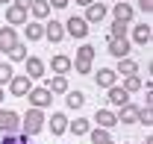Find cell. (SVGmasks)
<instances>
[{"instance_id": "6da1fadb", "label": "cell", "mask_w": 153, "mask_h": 144, "mask_svg": "<svg viewBox=\"0 0 153 144\" xmlns=\"http://www.w3.org/2000/svg\"><path fill=\"white\" fill-rule=\"evenodd\" d=\"M44 121H47V118H44V112L30 106V109H27V115H24V121H21V129H24V135H27V138L38 135V132L44 129Z\"/></svg>"}, {"instance_id": "7a4b0ae2", "label": "cell", "mask_w": 153, "mask_h": 144, "mask_svg": "<svg viewBox=\"0 0 153 144\" xmlns=\"http://www.w3.org/2000/svg\"><path fill=\"white\" fill-rule=\"evenodd\" d=\"M27 100H30V106H33V109H41V112H44L47 106H53V94L44 88V85H38V88H30Z\"/></svg>"}, {"instance_id": "3957f363", "label": "cell", "mask_w": 153, "mask_h": 144, "mask_svg": "<svg viewBox=\"0 0 153 144\" xmlns=\"http://www.w3.org/2000/svg\"><path fill=\"white\" fill-rule=\"evenodd\" d=\"M21 126V115L12 109H0V132L3 135H15Z\"/></svg>"}, {"instance_id": "277c9868", "label": "cell", "mask_w": 153, "mask_h": 144, "mask_svg": "<svg viewBox=\"0 0 153 144\" xmlns=\"http://www.w3.org/2000/svg\"><path fill=\"white\" fill-rule=\"evenodd\" d=\"M62 27H65V36H74V38L88 36V24H85V18H79V15H71L68 24H62Z\"/></svg>"}, {"instance_id": "5b68a950", "label": "cell", "mask_w": 153, "mask_h": 144, "mask_svg": "<svg viewBox=\"0 0 153 144\" xmlns=\"http://www.w3.org/2000/svg\"><path fill=\"white\" fill-rule=\"evenodd\" d=\"M30 88H33V85H30V76H27V73H18V76L9 79V91H12L15 97H27Z\"/></svg>"}, {"instance_id": "8992f818", "label": "cell", "mask_w": 153, "mask_h": 144, "mask_svg": "<svg viewBox=\"0 0 153 144\" xmlns=\"http://www.w3.org/2000/svg\"><path fill=\"white\" fill-rule=\"evenodd\" d=\"M94 82H97V88H112V85H118L115 68H100V71L94 73Z\"/></svg>"}, {"instance_id": "52a82bcc", "label": "cell", "mask_w": 153, "mask_h": 144, "mask_svg": "<svg viewBox=\"0 0 153 144\" xmlns=\"http://www.w3.org/2000/svg\"><path fill=\"white\" fill-rule=\"evenodd\" d=\"M6 21H9L12 27H24V24H27V9L9 3V6H6Z\"/></svg>"}, {"instance_id": "ba28073f", "label": "cell", "mask_w": 153, "mask_h": 144, "mask_svg": "<svg viewBox=\"0 0 153 144\" xmlns=\"http://www.w3.org/2000/svg\"><path fill=\"white\" fill-rule=\"evenodd\" d=\"M18 44V33L12 27H0V53H9Z\"/></svg>"}, {"instance_id": "9c48e42d", "label": "cell", "mask_w": 153, "mask_h": 144, "mask_svg": "<svg viewBox=\"0 0 153 144\" xmlns=\"http://www.w3.org/2000/svg\"><path fill=\"white\" fill-rule=\"evenodd\" d=\"M109 53L115 59H130V41L127 38H109Z\"/></svg>"}, {"instance_id": "30bf717a", "label": "cell", "mask_w": 153, "mask_h": 144, "mask_svg": "<svg viewBox=\"0 0 153 144\" xmlns=\"http://www.w3.org/2000/svg\"><path fill=\"white\" fill-rule=\"evenodd\" d=\"M24 65H27V76H30V79H41V76H44V62H41L38 56H27Z\"/></svg>"}, {"instance_id": "8fae6325", "label": "cell", "mask_w": 153, "mask_h": 144, "mask_svg": "<svg viewBox=\"0 0 153 144\" xmlns=\"http://www.w3.org/2000/svg\"><path fill=\"white\" fill-rule=\"evenodd\" d=\"M115 121H118V124H135V121H138V106H133V103L121 106L118 115H115Z\"/></svg>"}, {"instance_id": "7c38bea8", "label": "cell", "mask_w": 153, "mask_h": 144, "mask_svg": "<svg viewBox=\"0 0 153 144\" xmlns=\"http://www.w3.org/2000/svg\"><path fill=\"white\" fill-rule=\"evenodd\" d=\"M103 18H106V6H103V3L85 6V24H88V27H91V24H100Z\"/></svg>"}, {"instance_id": "4fadbf2b", "label": "cell", "mask_w": 153, "mask_h": 144, "mask_svg": "<svg viewBox=\"0 0 153 144\" xmlns=\"http://www.w3.org/2000/svg\"><path fill=\"white\" fill-rule=\"evenodd\" d=\"M24 36H27V41H41L44 38V24L41 21H27L24 24Z\"/></svg>"}, {"instance_id": "5bb4252c", "label": "cell", "mask_w": 153, "mask_h": 144, "mask_svg": "<svg viewBox=\"0 0 153 144\" xmlns=\"http://www.w3.org/2000/svg\"><path fill=\"white\" fill-rule=\"evenodd\" d=\"M44 38H47V41H53V44H59V41L65 38V27H62L59 21H50V24H44Z\"/></svg>"}, {"instance_id": "9a60e30c", "label": "cell", "mask_w": 153, "mask_h": 144, "mask_svg": "<svg viewBox=\"0 0 153 144\" xmlns=\"http://www.w3.org/2000/svg\"><path fill=\"white\" fill-rule=\"evenodd\" d=\"M109 91V97H106V100H109V103H112V106H127V103H130V94H127V91L121 88V85H112V88H106Z\"/></svg>"}, {"instance_id": "2e32d148", "label": "cell", "mask_w": 153, "mask_h": 144, "mask_svg": "<svg viewBox=\"0 0 153 144\" xmlns=\"http://www.w3.org/2000/svg\"><path fill=\"white\" fill-rule=\"evenodd\" d=\"M71 65H74V59H68V56H53V62H50V68L56 76H65V73H71Z\"/></svg>"}, {"instance_id": "e0dca14e", "label": "cell", "mask_w": 153, "mask_h": 144, "mask_svg": "<svg viewBox=\"0 0 153 144\" xmlns=\"http://www.w3.org/2000/svg\"><path fill=\"white\" fill-rule=\"evenodd\" d=\"M94 124L100 126V129H112V126L118 124V121H115V112H109V109H97Z\"/></svg>"}, {"instance_id": "ac0fdd59", "label": "cell", "mask_w": 153, "mask_h": 144, "mask_svg": "<svg viewBox=\"0 0 153 144\" xmlns=\"http://www.w3.org/2000/svg\"><path fill=\"white\" fill-rule=\"evenodd\" d=\"M47 124H50V132H53V135H62V132H68V115L53 112V118H50Z\"/></svg>"}, {"instance_id": "d6986e66", "label": "cell", "mask_w": 153, "mask_h": 144, "mask_svg": "<svg viewBox=\"0 0 153 144\" xmlns=\"http://www.w3.org/2000/svg\"><path fill=\"white\" fill-rule=\"evenodd\" d=\"M115 21H124V24L133 21V6H130L127 0H118V3H115Z\"/></svg>"}, {"instance_id": "ffe728a7", "label": "cell", "mask_w": 153, "mask_h": 144, "mask_svg": "<svg viewBox=\"0 0 153 144\" xmlns=\"http://www.w3.org/2000/svg\"><path fill=\"white\" fill-rule=\"evenodd\" d=\"M133 38H135V44L147 47V44H150V38H153V30L147 27V24H141V27H135V30H133Z\"/></svg>"}, {"instance_id": "44dd1931", "label": "cell", "mask_w": 153, "mask_h": 144, "mask_svg": "<svg viewBox=\"0 0 153 144\" xmlns=\"http://www.w3.org/2000/svg\"><path fill=\"white\" fill-rule=\"evenodd\" d=\"M44 88L50 91V94H65V91H68V76H53V79H47Z\"/></svg>"}, {"instance_id": "7402d4cb", "label": "cell", "mask_w": 153, "mask_h": 144, "mask_svg": "<svg viewBox=\"0 0 153 144\" xmlns=\"http://www.w3.org/2000/svg\"><path fill=\"white\" fill-rule=\"evenodd\" d=\"M30 9H33V18L36 21H44L47 15H50V3H47V0H33Z\"/></svg>"}, {"instance_id": "603a6c76", "label": "cell", "mask_w": 153, "mask_h": 144, "mask_svg": "<svg viewBox=\"0 0 153 144\" xmlns=\"http://www.w3.org/2000/svg\"><path fill=\"white\" fill-rule=\"evenodd\" d=\"M68 97H65V103H68V109H82L85 106V94L82 91H65Z\"/></svg>"}, {"instance_id": "cb8c5ba5", "label": "cell", "mask_w": 153, "mask_h": 144, "mask_svg": "<svg viewBox=\"0 0 153 144\" xmlns=\"http://www.w3.org/2000/svg\"><path fill=\"white\" fill-rule=\"evenodd\" d=\"M115 73H124V76H133V73H138V65H135L133 59H118V68H115Z\"/></svg>"}, {"instance_id": "d4e9b609", "label": "cell", "mask_w": 153, "mask_h": 144, "mask_svg": "<svg viewBox=\"0 0 153 144\" xmlns=\"http://www.w3.org/2000/svg\"><path fill=\"white\" fill-rule=\"evenodd\" d=\"M68 129H71L74 135H88V129H91V124H88L85 118H76V121H68Z\"/></svg>"}, {"instance_id": "484cf974", "label": "cell", "mask_w": 153, "mask_h": 144, "mask_svg": "<svg viewBox=\"0 0 153 144\" xmlns=\"http://www.w3.org/2000/svg\"><path fill=\"white\" fill-rule=\"evenodd\" d=\"M94 53H97V47H91V44H82V47L76 50V59H74V62H94Z\"/></svg>"}, {"instance_id": "4316f807", "label": "cell", "mask_w": 153, "mask_h": 144, "mask_svg": "<svg viewBox=\"0 0 153 144\" xmlns=\"http://www.w3.org/2000/svg\"><path fill=\"white\" fill-rule=\"evenodd\" d=\"M88 135H91V144H103V141H112L109 129H100V126H94V129H88Z\"/></svg>"}, {"instance_id": "83f0119b", "label": "cell", "mask_w": 153, "mask_h": 144, "mask_svg": "<svg viewBox=\"0 0 153 144\" xmlns=\"http://www.w3.org/2000/svg\"><path fill=\"white\" fill-rule=\"evenodd\" d=\"M121 88L127 91V94L138 91V88H141V76H138V73H133V76H124V85H121Z\"/></svg>"}, {"instance_id": "f1b7e54d", "label": "cell", "mask_w": 153, "mask_h": 144, "mask_svg": "<svg viewBox=\"0 0 153 144\" xmlns=\"http://www.w3.org/2000/svg\"><path fill=\"white\" fill-rule=\"evenodd\" d=\"M9 59H12V62H24V59H27V44H24V41H18V44L9 50Z\"/></svg>"}, {"instance_id": "f546056e", "label": "cell", "mask_w": 153, "mask_h": 144, "mask_svg": "<svg viewBox=\"0 0 153 144\" xmlns=\"http://www.w3.org/2000/svg\"><path fill=\"white\" fill-rule=\"evenodd\" d=\"M15 76V71H12V65L9 62H0V88L3 85H9V79Z\"/></svg>"}, {"instance_id": "4dcf8cb0", "label": "cell", "mask_w": 153, "mask_h": 144, "mask_svg": "<svg viewBox=\"0 0 153 144\" xmlns=\"http://www.w3.org/2000/svg\"><path fill=\"white\" fill-rule=\"evenodd\" d=\"M109 38H127V24H124V21H112Z\"/></svg>"}, {"instance_id": "1f68e13d", "label": "cell", "mask_w": 153, "mask_h": 144, "mask_svg": "<svg viewBox=\"0 0 153 144\" xmlns=\"http://www.w3.org/2000/svg\"><path fill=\"white\" fill-rule=\"evenodd\" d=\"M138 121H141V124L147 126V129H150V124H153V109H138Z\"/></svg>"}, {"instance_id": "d6a6232c", "label": "cell", "mask_w": 153, "mask_h": 144, "mask_svg": "<svg viewBox=\"0 0 153 144\" xmlns=\"http://www.w3.org/2000/svg\"><path fill=\"white\" fill-rule=\"evenodd\" d=\"M71 68H76V73H82V76H85V73H91V62H74Z\"/></svg>"}, {"instance_id": "836d02e7", "label": "cell", "mask_w": 153, "mask_h": 144, "mask_svg": "<svg viewBox=\"0 0 153 144\" xmlns=\"http://www.w3.org/2000/svg\"><path fill=\"white\" fill-rule=\"evenodd\" d=\"M138 6H141V12H147V15L153 12V0H138Z\"/></svg>"}, {"instance_id": "e575fe53", "label": "cell", "mask_w": 153, "mask_h": 144, "mask_svg": "<svg viewBox=\"0 0 153 144\" xmlns=\"http://www.w3.org/2000/svg\"><path fill=\"white\" fill-rule=\"evenodd\" d=\"M12 3H15V6H24V9H30V6H33V0H12Z\"/></svg>"}, {"instance_id": "d590c367", "label": "cell", "mask_w": 153, "mask_h": 144, "mask_svg": "<svg viewBox=\"0 0 153 144\" xmlns=\"http://www.w3.org/2000/svg\"><path fill=\"white\" fill-rule=\"evenodd\" d=\"M47 3H53L56 9H65V6H68V0H47Z\"/></svg>"}, {"instance_id": "8d00e7d4", "label": "cell", "mask_w": 153, "mask_h": 144, "mask_svg": "<svg viewBox=\"0 0 153 144\" xmlns=\"http://www.w3.org/2000/svg\"><path fill=\"white\" fill-rule=\"evenodd\" d=\"M91 3H97V0H76V6H91Z\"/></svg>"}, {"instance_id": "74e56055", "label": "cell", "mask_w": 153, "mask_h": 144, "mask_svg": "<svg viewBox=\"0 0 153 144\" xmlns=\"http://www.w3.org/2000/svg\"><path fill=\"white\" fill-rule=\"evenodd\" d=\"M18 144H30V138L27 135H18Z\"/></svg>"}, {"instance_id": "f35d334b", "label": "cell", "mask_w": 153, "mask_h": 144, "mask_svg": "<svg viewBox=\"0 0 153 144\" xmlns=\"http://www.w3.org/2000/svg\"><path fill=\"white\" fill-rule=\"evenodd\" d=\"M3 97H6V94H3V88H0V103H3Z\"/></svg>"}, {"instance_id": "ab89813d", "label": "cell", "mask_w": 153, "mask_h": 144, "mask_svg": "<svg viewBox=\"0 0 153 144\" xmlns=\"http://www.w3.org/2000/svg\"><path fill=\"white\" fill-rule=\"evenodd\" d=\"M0 3H6V6H9V3H12V0H0Z\"/></svg>"}, {"instance_id": "60d3db41", "label": "cell", "mask_w": 153, "mask_h": 144, "mask_svg": "<svg viewBox=\"0 0 153 144\" xmlns=\"http://www.w3.org/2000/svg\"><path fill=\"white\" fill-rule=\"evenodd\" d=\"M103 144H115V141H103Z\"/></svg>"}]
</instances>
